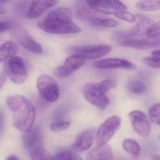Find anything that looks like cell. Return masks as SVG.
<instances>
[{
	"label": "cell",
	"instance_id": "obj_1",
	"mask_svg": "<svg viewBox=\"0 0 160 160\" xmlns=\"http://www.w3.org/2000/svg\"><path fill=\"white\" fill-rule=\"evenodd\" d=\"M38 26L47 32L57 34L78 33L81 31L72 22V12L68 8H59L51 11L39 22Z\"/></svg>",
	"mask_w": 160,
	"mask_h": 160
},
{
	"label": "cell",
	"instance_id": "obj_2",
	"mask_svg": "<svg viewBox=\"0 0 160 160\" xmlns=\"http://www.w3.org/2000/svg\"><path fill=\"white\" fill-rule=\"evenodd\" d=\"M6 103L13 113V122L15 128L24 132L33 128L35 111L28 99L21 95L8 96Z\"/></svg>",
	"mask_w": 160,
	"mask_h": 160
},
{
	"label": "cell",
	"instance_id": "obj_3",
	"mask_svg": "<svg viewBox=\"0 0 160 160\" xmlns=\"http://www.w3.org/2000/svg\"><path fill=\"white\" fill-rule=\"evenodd\" d=\"M109 91L102 81L95 83H88L83 88V94L86 100L102 111L106 110L110 103L106 96Z\"/></svg>",
	"mask_w": 160,
	"mask_h": 160
},
{
	"label": "cell",
	"instance_id": "obj_4",
	"mask_svg": "<svg viewBox=\"0 0 160 160\" xmlns=\"http://www.w3.org/2000/svg\"><path fill=\"white\" fill-rule=\"evenodd\" d=\"M3 71L9 79L18 84L24 82L28 77L24 62L18 56H14L8 59L4 65Z\"/></svg>",
	"mask_w": 160,
	"mask_h": 160
},
{
	"label": "cell",
	"instance_id": "obj_5",
	"mask_svg": "<svg viewBox=\"0 0 160 160\" xmlns=\"http://www.w3.org/2000/svg\"><path fill=\"white\" fill-rule=\"evenodd\" d=\"M121 124V119L117 116H112L105 120L100 125L97 131V144H106L119 129Z\"/></svg>",
	"mask_w": 160,
	"mask_h": 160
},
{
	"label": "cell",
	"instance_id": "obj_6",
	"mask_svg": "<svg viewBox=\"0 0 160 160\" xmlns=\"http://www.w3.org/2000/svg\"><path fill=\"white\" fill-rule=\"evenodd\" d=\"M37 87L42 98L50 102H55L59 96V88L55 80L49 76L43 75L37 80Z\"/></svg>",
	"mask_w": 160,
	"mask_h": 160
},
{
	"label": "cell",
	"instance_id": "obj_7",
	"mask_svg": "<svg viewBox=\"0 0 160 160\" xmlns=\"http://www.w3.org/2000/svg\"><path fill=\"white\" fill-rule=\"evenodd\" d=\"M112 47L107 45L78 46L71 48V55L85 60H95L103 57L111 51Z\"/></svg>",
	"mask_w": 160,
	"mask_h": 160
},
{
	"label": "cell",
	"instance_id": "obj_8",
	"mask_svg": "<svg viewBox=\"0 0 160 160\" xmlns=\"http://www.w3.org/2000/svg\"><path fill=\"white\" fill-rule=\"evenodd\" d=\"M129 118L135 131L141 137H148L151 131V125L146 114L142 111L136 110L129 114Z\"/></svg>",
	"mask_w": 160,
	"mask_h": 160
},
{
	"label": "cell",
	"instance_id": "obj_9",
	"mask_svg": "<svg viewBox=\"0 0 160 160\" xmlns=\"http://www.w3.org/2000/svg\"><path fill=\"white\" fill-rule=\"evenodd\" d=\"M13 35L17 41L29 51L37 54H40L43 52L41 45L36 41L24 28H15L13 30Z\"/></svg>",
	"mask_w": 160,
	"mask_h": 160
},
{
	"label": "cell",
	"instance_id": "obj_10",
	"mask_svg": "<svg viewBox=\"0 0 160 160\" xmlns=\"http://www.w3.org/2000/svg\"><path fill=\"white\" fill-rule=\"evenodd\" d=\"M85 62V60L71 55L66 58L64 63L56 68L55 75L59 78L68 77L79 70Z\"/></svg>",
	"mask_w": 160,
	"mask_h": 160
},
{
	"label": "cell",
	"instance_id": "obj_11",
	"mask_svg": "<svg viewBox=\"0 0 160 160\" xmlns=\"http://www.w3.org/2000/svg\"><path fill=\"white\" fill-rule=\"evenodd\" d=\"M95 136L94 129H87L77 135L71 148L76 152H81L89 149L92 147Z\"/></svg>",
	"mask_w": 160,
	"mask_h": 160
},
{
	"label": "cell",
	"instance_id": "obj_12",
	"mask_svg": "<svg viewBox=\"0 0 160 160\" xmlns=\"http://www.w3.org/2000/svg\"><path fill=\"white\" fill-rule=\"evenodd\" d=\"M94 66L100 69H116L123 68L126 69H134L136 66L133 63L125 59L118 58H109L102 59L95 62Z\"/></svg>",
	"mask_w": 160,
	"mask_h": 160
},
{
	"label": "cell",
	"instance_id": "obj_13",
	"mask_svg": "<svg viewBox=\"0 0 160 160\" xmlns=\"http://www.w3.org/2000/svg\"><path fill=\"white\" fill-rule=\"evenodd\" d=\"M58 0H33L28 10L27 16L29 18H39L49 8L55 5Z\"/></svg>",
	"mask_w": 160,
	"mask_h": 160
},
{
	"label": "cell",
	"instance_id": "obj_14",
	"mask_svg": "<svg viewBox=\"0 0 160 160\" xmlns=\"http://www.w3.org/2000/svg\"><path fill=\"white\" fill-rule=\"evenodd\" d=\"M120 45L137 49H148L159 47L160 40L157 38H132L123 40L120 43Z\"/></svg>",
	"mask_w": 160,
	"mask_h": 160
},
{
	"label": "cell",
	"instance_id": "obj_15",
	"mask_svg": "<svg viewBox=\"0 0 160 160\" xmlns=\"http://www.w3.org/2000/svg\"><path fill=\"white\" fill-rule=\"evenodd\" d=\"M113 154L111 148L107 144L98 145L90 150L86 160H113Z\"/></svg>",
	"mask_w": 160,
	"mask_h": 160
},
{
	"label": "cell",
	"instance_id": "obj_16",
	"mask_svg": "<svg viewBox=\"0 0 160 160\" xmlns=\"http://www.w3.org/2000/svg\"><path fill=\"white\" fill-rule=\"evenodd\" d=\"M17 45L12 41L5 42L0 46V63L8 61L18 52Z\"/></svg>",
	"mask_w": 160,
	"mask_h": 160
},
{
	"label": "cell",
	"instance_id": "obj_17",
	"mask_svg": "<svg viewBox=\"0 0 160 160\" xmlns=\"http://www.w3.org/2000/svg\"><path fill=\"white\" fill-rule=\"evenodd\" d=\"M41 138L39 130L33 128L28 131L25 132L23 136V142L28 148H33L37 147L39 142Z\"/></svg>",
	"mask_w": 160,
	"mask_h": 160
},
{
	"label": "cell",
	"instance_id": "obj_18",
	"mask_svg": "<svg viewBox=\"0 0 160 160\" xmlns=\"http://www.w3.org/2000/svg\"><path fill=\"white\" fill-rule=\"evenodd\" d=\"M135 7L141 11H157L160 8V0H141L136 2Z\"/></svg>",
	"mask_w": 160,
	"mask_h": 160
},
{
	"label": "cell",
	"instance_id": "obj_19",
	"mask_svg": "<svg viewBox=\"0 0 160 160\" xmlns=\"http://www.w3.org/2000/svg\"><path fill=\"white\" fill-rule=\"evenodd\" d=\"M124 149L128 153L135 157H138L141 151V148L138 142L132 139H127L123 143Z\"/></svg>",
	"mask_w": 160,
	"mask_h": 160
},
{
	"label": "cell",
	"instance_id": "obj_20",
	"mask_svg": "<svg viewBox=\"0 0 160 160\" xmlns=\"http://www.w3.org/2000/svg\"><path fill=\"white\" fill-rule=\"evenodd\" d=\"M87 2L90 7L97 12L107 15L113 13L114 10L103 4L101 0H87Z\"/></svg>",
	"mask_w": 160,
	"mask_h": 160
},
{
	"label": "cell",
	"instance_id": "obj_21",
	"mask_svg": "<svg viewBox=\"0 0 160 160\" xmlns=\"http://www.w3.org/2000/svg\"><path fill=\"white\" fill-rule=\"evenodd\" d=\"M127 88L130 92L136 94H142L146 88L145 84L141 80L132 79L127 84Z\"/></svg>",
	"mask_w": 160,
	"mask_h": 160
},
{
	"label": "cell",
	"instance_id": "obj_22",
	"mask_svg": "<svg viewBox=\"0 0 160 160\" xmlns=\"http://www.w3.org/2000/svg\"><path fill=\"white\" fill-rule=\"evenodd\" d=\"M76 17L80 20H87L90 22L95 19L98 18L94 11L85 7L81 8L77 11Z\"/></svg>",
	"mask_w": 160,
	"mask_h": 160
},
{
	"label": "cell",
	"instance_id": "obj_23",
	"mask_svg": "<svg viewBox=\"0 0 160 160\" xmlns=\"http://www.w3.org/2000/svg\"><path fill=\"white\" fill-rule=\"evenodd\" d=\"M52 160H83L78 154L71 151L60 152L55 155Z\"/></svg>",
	"mask_w": 160,
	"mask_h": 160
},
{
	"label": "cell",
	"instance_id": "obj_24",
	"mask_svg": "<svg viewBox=\"0 0 160 160\" xmlns=\"http://www.w3.org/2000/svg\"><path fill=\"white\" fill-rule=\"evenodd\" d=\"M91 24L95 26H103V27L112 28L118 25V22L116 20L113 19H101L97 18L90 22Z\"/></svg>",
	"mask_w": 160,
	"mask_h": 160
},
{
	"label": "cell",
	"instance_id": "obj_25",
	"mask_svg": "<svg viewBox=\"0 0 160 160\" xmlns=\"http://www.w3.org/2000/svg\"><path fill=\"white\" fill-rule=\"evenodd\" d=\"M149 117L151 121L159 126L160 123V105L157 103L152 105L149 110Z\"/></svg>",
	"mask_w": 160,
	"mask_h": 160
},
{
	"label": "cell",
	"instance_id": "obj_26",
	"mask_svg": "<svg viewBox=\"0 0 160 160\" xmlns=\"http://www.w3.org/2000/svg\"><path fill=\"white\" fill-rule=\"evenodd\" d=\"M114 15L116 18L129 22H133L136 21V17L130 12L125 10L114 11Z\"/></svg>",
	"mask_w": 160,
	"mask_h": 160
},
{
	"label": "cell",
	"instance_id": "obj_27",
	"mask_svg": "<svg viewBox=\"0 0 160 160\" xmlns=\"http://www.w3.org/2000/svg\"><path fill=\"white\" fill-rule=\"evenodd\" d=\"M103 4L111 9L117 10H126L127 7L119 0H101Z\"/></svg>",
	"mask_w": 160,
	"mask_h": 160
},
{
	"label": "cell",
	"instance_id": "obj_28",
	"mask_svg": "<svg viewBox=\"0 0 160 160\" xmlns=\"http://www.w3.org/2000/svg\"><path fill=\"white\" fill-rule=\"evenodd\" d=\"M160 32V22L153 23L147 29L146 34L148 38H157L159 37Z\"/></svg>",
	"mask_w": 160,
	"mask_h": 160
},
{
	"label": "cell",
	"instance_id": "obj_29",
	"mask_svg": "<svg viewBox=\"0 0 160 160\" xmlns=\"http://www.w3.org/2000/svg\"><path fill=\"white\" fill-rule=\"evenodd\" d=\"M31 155L33 160H42L48 157L45 154L44 149L40 146L32 149Z\"/></svg>",
	"mask_w": 160,
	"mask_h": 160
},
{
	"label": "cell",
	"instance_id": "obj_30",
	"mask_svg": "<svg viewBox=\"0 0 160 160\" xmlns=\"http://www.w3.org/2000/svg\"><path fill=\"white\" fill-rule=\"evenodd\" d=\"M143 62L150 67L155 68H159L160 67V57L152 56L144 58Z\"/></svg>",
	"mask_w": 160,
	"mask_h": 160
},
{
	"label": "cell",
	"instance_id": "obj_31",
	"mask_svg": "<svg viewBox=\"0 0 160 160\" xmlns=\"http://www.w3.org/2000/svg\"><path fill=\"white\" fill-rule=\"evenodd\" d=\"M70 125V123L69 121H58L53 123L51 125V129L53 131L57 132L67 129Z\"/></svg>",
	"mask_w": 160,
	"mask_h": 160
},
{
	"label": "cell",
	"instance_id": "obj_32",
	"mask_svg": "<svg viewBox=\"0 0 160 160\" xmlns=\"http://www.w3.org/2000/svg\"><path fill=\"white\" fill-rule=\"evenodd\" d=\"M13 23L10 20L0 18V33L12 28Z\"/></svg>",
	"mask_w": 160,
	"mask_h": 160
},
{
	"label": "cell",
	"instance_id": "obj_33",
	"mask_svg": "<svg viewBox=\"0 0 160 160\" xmlns=\"http://www.w3.org/2000/svg\"><path fill=\"white\" fill-rule=\"evenodd\" d=\"M8 1H9V0H0V14H3L6 11V8L4 7L3 4V3H5Z\"/></svg>",
	"mask_w": 160,
	"mask_h": 160
},
{
	"label": "cell",
	"instance_id": "obj_34",
	"mask_svg": "<svg viewBox=\"0 0 160 160\" xmlns=\"http://www.w3.org/2000/svg\"><path fill=\"white\" fill-rule=\"evenodd\" d=\"M6 82V77L4 75L0 73V89L3 87Z\"/></svg>",
	"mask_w": 160,
	"mask_h": 160
},
{
	"label": "cell",
	"instance_id": "obj_35",
	"mask_svg": "<svg viewBox=\"0 0 160 160\" xmlns=\"http://www.w3.org/2000/svg\"><path fill=\"white\" fill-rule=\"evenodd\" d=\"M151 55L152 56H157V57H160V52L159 49L155 50L151 52Z\"/></svg>",
	"mask_w": 160,
	"mask_h": 160
},
{
	"label": "cell",
	"instance_id": "obj_36",
	"mask_svg": "<svg viewBox=\"0 0 160 160\" xmlns=\"http://www.w3.org/2000/svg\"><path fill=\"white\" fill-rule=\"evenodd\" d=\"M151 160H160V157L158 155H154L151 157Z\"/></svg>",
	"mask_w": 160,
	"mask_h": 160
},
{
	"label": "cell",
	"instance_id": "obj_37",
	"mask_svg": "<svg viewBox=\"0 0 160 160\" xmlns=\"http://www.w3.org/2000/svg\"><path fill=\"white\" fill-rule=\"evenodd\" d=\"M6 160H18L17 157L15 156H10Z\"/></svg>",
	"mask_w": 160,
	"mask_h": 160
},
{
	"label": "cell",
	"instance_id": "obj_38",
	"mask_svg": "<svg viewBox=\"0 0 160 160\" xmlns=\"http://www.w3.org/2000/svg\"><path fill=\"white\" fill-rule=\"evenodd\" d=\"M42 160H50V159L48 158H46Z\"/></svg>",
	"mask_w": 160,
	"mask_h": 160
}]
</instances>
